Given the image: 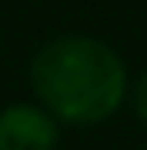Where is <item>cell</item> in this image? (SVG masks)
<instances>
[{
    "label": "cell",
    "instance_id": "obj_3",
    "mask_svg": "<svg viewBox=\"0 0 147 150\" xmlns=\"http://www.w3.org/2000/svg\"><path fill=\"white\" fill-rule=\"evenodd\" d=\"M127 100L134 103L137 120H141L144 127H147V70H144L141 77H137V80H134V87H131V90H127Z\"/></svg>",
    "mask_w": 147,
    "mask_h": 150
},
{
    "label": "cell",
    "instance_id": "obj_1",
    "mask_svg": "<svg viewBox=\"0 0 147 150\" xmlns=\"http://www.w3.org/2000/svg\"><path fill=\"white\" fill-rule=\"evenodd\" d=\"M30 90L60 123L94 127L127 103L131 77L124 57L107 40L64 33L33 54Z\"/></svg>",
    "mask_w": 147,
    "mask_h": 150
},
{
    "label": "cell",
    "instance_id": "obj_2",
    "mask_svg": "<svg viewBox=\"0 0 147 150\" xmlns=\"http://www.w3.org/2000/svg\"><path fill=\"white\" fill-rule=\"evenodd\" d=\"M60 120L44 103H10L0 110V150H57Z\"/></svg>",
    "mask_w": 147,
    "mask_h": 150
}]
</instances>
